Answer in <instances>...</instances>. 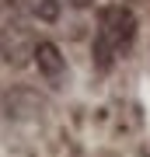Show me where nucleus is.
<instances>
[{
    "label": "nucleus",
    "mask_w": 150,
    "mask_h": 157,
    "mask_svg": "<svg viewBox=\"0 0 150 157\" xmlns=\"http://www.w3.org/2000/svg\"><path fill=\"white\" fill-rule=\"evenodd\" d=\"M136 39V14L129 4H105L98 11V35H94V63L101 70L112 67V59L122 56Z\"/></svg>",
    "instance_id": "1"
},
{
    "label": "nucleus",
    "mask_w": 150,
    "mask_h": 157,
    "mask_svg": "<svg viewBox=\"0 0 150 157\" xmlns=\"http://www.w3.org/2000/svg\"><path fill=\"white\" fill-rule=\"evenodd\" d=\"M35 49H39V39H35V32L28 28L25 17H4L0 21V59L7 63V67H28V63H35Z\"/></svg>",
    "instance_id": "2"
},
{
    "label": "nucleus",
    "mask_w": 150,
    "mask_h": 157,
    "mask_svg": "<svg viewBox=\"0 0 150 157\" xmlns=\"http://www.w3.org/2000/svg\"><path fill=\"white\" fill-rule=\"evenodd\" d=\"M35 67H39L42 80L52 84V87H60L63 80H67V56L60 52L56 42H39V49H35Z\"/></svg>",
    "instance_id": "3"
},
{
    "label": "nucleus",
    "mask_w": 150,
    "mask_h": 157,
    "mask_svg": "<svg viewBox=\"0 0 150 157\" xmlns=\"http://www.w3.org/2000/svg\"><path fill=\"white\" fill-rule=\"evenodd\" d=\"M11 7L25 21H39V25L60 21V0H11Z\"/></svg>",
    "instance_id": "4"
},
{
    "label": "nucleus",
    "mask_w": 150,
    "mask_h": 157,
    "mask_svg": "<svg viewBox=\"0 0 150 157\" xmlns=\"http://www.w3.org/2000/svg\"><path fill=\"white\" fill-rule=\"evenodd\" d=\"M67 4H70V7H91L94 0H67Z\"/></svg>",
    "instance_id": "5"
}]
</instances>
